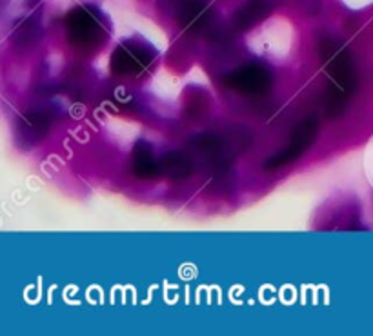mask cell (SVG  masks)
Here are the masks:
<instances>
[{"label":"cell","instance_id":"1","mask_svg":"<svg viewBox=\"0 0 373 336\" xmlns=\"http://www.w3.org/2000/svg\"><path fill=\"white\" fill-rule=\"evenodd\" d=\"M319 55L326 68L328 80H330L326 91V111L333 119V116L342 115L357 86L353 59L350 51L332 37H324L319 40Z\"/></svg>","mask_w":373,"mask_h":336},{"label":"cell","instance_id":"2","mask_svg":"<svg viewBox=\"0 0 373 336\" xmlns=\"http://www.w3.org/2000/svg\"><path fill=\"white\" fill-rule=\"evenodd\" d=\"M66 35L69 44L82 53H95L108 38V24L95 6H79L66 15Z\"/></svg>","mask_w":373,"mask_h":336},{"label":"cell","instance_id":"3","mask_svg":"<svg viewBox=\"0 0 373 336\" xmlns=\"http://www.w3.org/2000/svg\"><path fill=\"white\" fill-rule=\"evenodd\" d=\"M155 51L138 42H124L111 55V71L119 77H140L152 68Z\"/></svg>","mask_w":373,"mask_h":336},{"label":"cell","instance_id":"4","mask_svg":"<svg viewBox=\"0 0 373 336\" xmlns=\"http://www.w3.org/2000/svg\"><path fill=\"white\" fill-rule=\"evenodd\" d=\"M272 73L261 64H244L224 77V86L246 97H261L272 89Z\"/></svg>","mask_w":373,"mask_h":336},{"label":"cell","instance_id":"5","mask_svg":"<svg viewBox=\"0 0 373 336\" xmlns=\"http://www.w3.org/2000/svg\"><path fill=\"white\" fill-rule=\"evenodd\" d=\"M319 133V122L317 119H306L302 120L293 131V137L288 142V148L284 151L277 153L272 158H268L264 164V169H279L282 166H288L291 162H295L299 157H302L312 144L315 142Z\"/></svg>","mask_w":373,"mask_h":336},{"label":"cell","instance_id":"6","mask_svg":"<svg viewBox=\"0 0 373 336\" xmlns=\"http://www.w3.org/2000/svg\"><path fill=\"white\" fill-rule=\"evenodd\" d=\"M171 17L188 31L206 28L212 20V10L206 0H162Z\"/></svg>","mask_w":373,"mask_h":336},{"label":"cell","instance_id":"7","mask_svg":"<svg viewBox=\"0 0 373 336\" xmlns=\"http://www.w3.org/2000/svg\"><path fill=\"white\" fill-rule=\"evenodd\" d=\"M51 125L50 111L42 107H33L19 116L17 125H15V139L22 148H31L37 146L47 135Z\"/></svg>","mask_w":373,"mask_h":336},{"label":"cell","instance_id":"8","mask_svg":"<svg viewBox=\"0 0 373 336\" xmlns=\"http://www.w3.org/2000/svg\"><path fill=\"white\" fill-rule=\"evenodd\" d=\"M131 173L140 180H153L162 175L161 160H157L152 146L144 140L135 144L131 153Z\"/></svg>","mask_w":373,"mask_h":336},{"label":"cell","instance_id":"9","mask_svg":"<svg viewBox=\"0 0 373 336\" xmlns=\"http://www.w3.org/2000/svg\"><path fill=\"white\" fill-rule=\"evenodd\" d=\"M272 11V4L270 0H249L248 4H244L237 11L235 15V26L240 31L251 29L255 24L264 20Z\"/></svg>","mask_w":373,"mask_h":336},{"label":"cell","instance_id":"10","mask_svg":"<svg viewBox=\"0 0 373 336\" xmlns=\"http://www.w3.org/2000/svg\"><path fill=\"white\" fill-rule=\"evenodd\" d=\"M161 171L171 180H184L191 175V162L180 153H168L161 160Z\"/></svg>","mask_w":373,"mask_h":336},{"label":"cell","instance_id":"11","mask_svg":"<svg viewBox=\"0 0 373 336\" xmlns=\"http://www.w3.org/2000/svg\"><path fill=\"white\" fill-rule=\"evenodd\" d=\"M206 106H207V100H206V95H204L203 91H200V95H198V98H193L191 95H189V100L186 102V113H188V116H200L204 115V111H206Z\"/></svg>","mask_w":373,"mask_h":336}]
</instances>
